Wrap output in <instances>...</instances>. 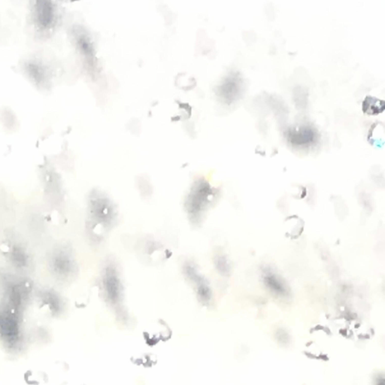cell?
Segmentation results:
<instances>
[{
	"label": "cell",
	"mask_w": 385,
	"mask_h": 385,
	"mask_svg": "<svg viewBox=\"0 0 385 385\" xmlns=\"http://www.w3.org/2000/svg\"><path fill=\"white\" fill-rule=\"evenodd\" d=\"M288 140L291 144L297 146H311L316 140V133L311 127H300L288 133Z\"/></svg>",
	"instance_id": "6da1fadb"
},
{
	"label": "cell",
	"mask_w": 385,
	"mask_h": 385,
	"mask_svg": "<svg viewBox=\"0 0 385 385\" xmlns=\"http://www.w3.org/2000/svg\"><path fill=\"white\" fill-rule=\"evenodd\" d=\"M384 110V102L372 97H367L363 104V111L370 115H376Z\"/></svg>",
	"instance_id": "7a4b0ae2"
},
{
	"label": "cell",
	"mask_w": 385,
	"mask_h": 385,
	"mask_svg": "<svg viewBox=\"0 0 385 385\" xmlns=\"http://www.w3.org/2000/svg\"><path fill=\"white\" fill-rule=\"evenodd\" d=\"M38 6L37 14L39 23L44 27L49 26L53 20V7L47 2H40Z\"/></svg>",
	"instance_id": "3957f363"
}]
</instances>
